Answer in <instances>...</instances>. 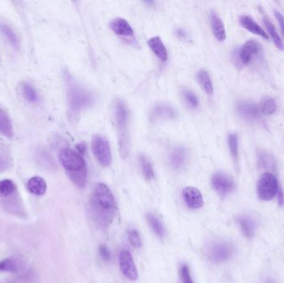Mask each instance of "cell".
<instances>
[{"mask_svg": "<svg viewBox=\"0 0 284 283\" xmlns=\"http://www.w3.org/2000/svg\"><path fill=\"white\" fill-rule=\"evenodd\" d=\"M117 202L107 185L98 183L90 198V212L94 223L100 229H107L117 215Z\"/></svg>", "mask_w": 284, "mask_h": 283, "instance_id": "1", "label": "cell"}, {"mask_svg": "<svg viewBox=\"0 0 284 283\" xmlns=\"http://www.w3.org/2000/svg\"><path fill=\"white\" fill-rule=\"evenodd\" d=\"M59 159L74 185L80 188L84 187L87 180V168L82 155L73 149L64 148L59 153Z\"/></svg>", "mask_w": 284, "mask_h": 283, "instance_id": "2", "label": "cell"}, {"mask_svg": "<svg viewBox=\"0 0 284 283\" xmlns=\"http://www.w3.org/2000/svg\"><path fill=\"white\" fill-rule=\"evenodd\" d=\"M116 124L119 153L123 159H127L129 153V134H128V112L122 101H118L115 108Z\"/></svg>", "mask_w": 284, "mask_h": 283, "instance_id": "3", "label": "cell"}, {"mask_svg": "<svg viewBox=\"0 0 284 283\" xmlns=\"http://www.w3.org/2000/svg\"><path fill=\"white\" fill-rule=\"evenodd\" d=\"M68 99L71 111H79L93 102V96L88 91L78 86L71 79H67Z\"/></svg>", "mask_w": 284, "mask_h": 283, "instance_id": "4", "label": "cell"}, {"mask_svg": "<svg viewBox=\"0 0 284 283\" xmlns=\"http://www.w3.org/2000/svg\"><path fill=\"white\" fill-rule=\"evenodd\" d=\"M91 150L94 157L102 166H109L112 164V156L110 144L104 137L94 136L91 142Z\"/></svg>", "mask_w": 284, "mask_h": 283, "instance_id": "5", "label": "cell"}, {"mask_svg": "<svg viewBox=\"0 0 284 283\" xmlns=\"http://www.w3.org/2000/svg\"><path fill=\"white\" fill-rule=\"evenodd\" d=\"M279 190L278 181L274 175L265 173L262 175L258 182L257 192L259 199L264 201H269L274 199Z\"/></svg>", "mask_w": 284, "mask_h": 283, "instance_id": "6", "label": "cell"}, {"mask_svg": "<svg viewBox=\"0 0 284 283\" xmlns=\"http://www.w3.org/2000/svg\"><path fill=\"white\" fill-rule=\"evenodd\" d=\"M234 248L227 242H216L209 248V258L213 263H223L233 256Z\"/></svg>", "mask_w": 284, "mask_h": 283, "instance_id": "7", "label": "cell"}, {"mask_svg": "<svg viewBox=\"0 0 284 283\" xmlns=\"http://www.w3.org/2000/svg\"><path fill=\"white\" fill-rule=\"evenodd\" d=\"M211 184L213 189L220 195L225 196L232 192L234 183L229 176L223 173H216L211 178Z\"/></svg>", "mask_w": 284, "mask_h": 283, "instance_id": "8", "label": "cell"}, {"mask_svg": "<svg viewBox=\"0 0 284 283\" xmlns=\"http://www.w3.org/2000/svg\"><path fill=\"white\" fill-rule=\"evenodd\" d=\"M119 264L122 273L129 280L134 281L138 277L137 268L131 253L127 250H122L119 255Z\"/></svg>", "mask_w": 284, "mask_h": 283, "instance_id": "9", "label": "cell"}, {"mask_svg": "<svg viewBox=\"0 0 284 283\" xmlns=\"http://www.w3.org/2000/svg\"><path fill=\"white\" fill-rule=\"evenodd\" d=\"M237 111L239 116L249 122L259 120L261 117L260 106L251 101H241L237 106Z\"/></svg>", "mask_w": 284, "mask_h": 283, "instance_id": "10", "label": "cell"}, {"mask_svg": "<svg viewBox=\"0 0 284 283\" xmlns=\"http://www.w3.org/2000/svg\"><path fill=\"white\" fill-rule=\"evenodd\" d=\"M27 267L26 261L20 257H8L0 261V272L21 273Z\"/></svg>", "mask_w": 284, "mask_h": 283, "instance_id": "11", "label": "cell"}, {"mask_svg": "<svg viewBox=\"0 0 284 283\" xmlns=\"http://www.w3.org/2000/svg\"><path fill=\"white\" fill-rule=\"evenodd\" d=\"M183 197L188 207L197 210L204 205L203 196L201 191L195 187H186L183 190Z\"/></svg>", "mask_w": 284, "mask_h": 283, "instance_id": "12", "label": "cell"}, {"mask_svg": "<svg viewBox=\"0 0 284 283\" xmlns=\"http://www.w3.org/2000/svg\"><path fill=\"white\" fill-rule=\"evenodd\" d=\"M261 51V45L257 41L249 40L240 49V59L244 64H249Z\"/></svg>", "mask_w": 284, "mask_h": 283, "instance_id": "13", "label": "cell"}, {"mask_svg": "<svg viewBox=\"0 0 284 283\" xmlns=\"http://www.w3.org/2000/svg\"><path fill=\"white\" fill-rule=\"evenodd\" d=\"M13 165L12 150L8 144L0 142V174L7 172Z\"/></svg>", "mask_w": 284, "mask_h": 283, "instance_id": "14", "label": "cell"}, {"mask_svg": "<svg viewBox=\"0 0 284 283\" xmlns=\"http://www.w3.org/2000/svg\"><path fill=\"white\" fill-rule=\"evenodd\" d=\"M0 135L7 138H13L14 135L13 122L9 115L0 106Z\"/></svg>", "mask_w": 284, "mask_h": 283, "instance_id": "15", "label": "cell"}, {"mask_svg": "<svg viewBox=\"0 0 284 283\" xmlns=\"http://www.w3.org/2000/svg\"><path fill=\"white\" fill-rule=\"evenodd\" d=\"M0 32L13 48H15L17 50L20 48V38L18 37L15 30L10 25H8V23L1 22L0 23Z\"/></svg>", "mask_w": 284, "mask_h": 283, "instance_id": "16", "label": "cell"}, {"mask_svg": "<svg viewBox=\"0 0 284 283\" xmlns=\"http://www.w3.org/2000/svg\"><path fill=\"white\" fill-rule=\"evenodd\" d=\"M210 19H211V28H212L214 37L219 42L225 41L227 36H226L225 27L222 19L213 12L211 13Z\"/></svg>", "mask_w": 284, "mask_h": 283, "instance_id": "17", "label": "cell"}, {"mask_svg": "<svg viewBox=\"0 0 284 283\" xmlns=\"http://www.w3.org/2000/svg\"><path fill=\"white\" fill-rule=\"evenodd\" d=\"M27 189L32 195L41 196L47 191V183L40 176H33L28 180Z\"/></svg>", "mask_w": 284, "mask_h": 283, "instance_id": "18", "label": "cell"}, {"mask_svg": "<svg viewBox=\"0 0 284 283\" xmlns=\"http://www.w3.org/2000/svg\"><path fill=\"white\" fill-rule=\"evenodd\" d=\"M110 28L116 34L122 37L133 35V29L124 18H116L110 23Z\"/></svg>", "mask_w": 284, "mask_h": 283, "instance_id": "19", "label": "cell"}, {"mask_svg": "<svg viewBox=\"0 0 284 283\" xmlns=\"http://www.w3.org/2000/svg\"><path fill=\"white\" fill-rule=\"evenodd\" d=\"M148 45L161 61L166 62L168 59L167 49L160 37L156 36L150 38L148 40Z\"/></svg>", "mask_w": 284, "mask_h": 283, "instance_id": "20", "label": "cell"}, {"mask_svg": "<svg viewBox=\"0 0 284 283\" xmlns=\"http://www.w3.org/2000/svg\"><path fill=\"white\" fill-rule=\"evenodd\" d=\"M239 22H240V24L250 33L260 36V37L264 38V39H267V40L269 39V36L267 35L265 31L260 26L258 25L254 22V19L249 17V16H241L240 18H239Z\"/></svg>", "mask_w": 284, "mask_h": 283, "instance_id": "21", "label": "cell"}, {"mask_svg": "<svg viewBox=\"0 0 284 283\" xmlns=\"http://www.w3.org/2000/svg\"><path fill=\"white\" fill-rule=\"evenodd\" d=\"M19 91H20L21 95L23 96V98L25 99L26 101H28V102L36 103L39 101L38 91H36V89L32 85L26 82V81L20 82Z\"/></svg>", "mask_w": 284, "mask_h": 283, "instance_id": "22", "label": "cell"}, {"mask_svg": "<svg viewBox=\"0 0 284 283\" xmlns=\"http://www.w3.org/2000/svg\"><path fill=\"white\" fill-rule=\"evenodd\" d=\"M186 150L181 147H177L173 149L170 154V164L175 169H180L182 168L186 161Z\"/></svg>", "mask_w": 284, "mask_h": 283, "instance_id": "23", "label": "cell"}, {"mask_svg": "<svg viewBox=\"0 0 284 283\" xmlns=\"http://www.w3.org/2000/svg\"><path fill=\"white\" fill-rule=\"evenodd\" d=\"M196 78H197L199 84L201 85V87L203 88L204 91L207 95H210V96L213 95V84H212L211 76L209 75L208 71L205 70V69H201L197 72Z\"/></svg>", "mask_w": 284, "mask_h": 283, "instance_id": "24", "label": "cell"}, {"mask_svg": "<svg viewBox=\"0 0 284 283\" xmlns=\"http://www.w3.org/2000/svg\"><path fill=\"white\" fill-rule=\"evenodd\" d=\"M18 193V188L14 181L9 179L0 180V199H5Z\"/></svg>", "mask_w": 284, "mask_h": 283, "instance_id": "25", "label": "cell"}, {"mask_svg": "<svg viewBox=\"0 0 284 283\" xmlns=\"http://www.w3.org/2000/svg\"><path fill=\"white\" fill-rule=\"evenodd\" d=\"M36 154H37L36 159L38 160V164L43 168L47 169H54L56 166L54 159L49 154V152L46 151L44 149H38Z\"/></svg>", "mask_w": 284, "mask_h": 283, "instance_id": "26", "label": "cell"}, {"mask_svg": "<svg viewBox=\"0 0 284 283\" xmlns=\"http://www.w3.org/2000/svg\"><path fill=\"white\" fill-rule=\"evenodd\" d=\"M139 162L144 177L147 180H152L155 178V175L152 164L150 163V160L145 155H140Z\"/></svg>", "mask_w": 284, "mask_h": 283, "instance_id": "27", "label": "cell"}, {"mask_svg": "<svg viewBox=\"0 0 284 283\" xmlns=\"http://www.w3.org/2000/svg\"><path fill=\"white\" fill-rule=\"evenodd\" d=\"M264 25L266 27L267 30L269 32V35L271 37L272 39L274 41V44L276 46L277 48L279 50L284 51V44L281 38L279 37V34L277 33L276 29L273 25V23L268 19V18H264Z\"/></svg>", "mask_w": 284, "mask_h": 283, "instance_id": "28", "label": "cell"}, {"mask_svg": "<svg viewBox=\"0 0 284 283\" xmlns=\"http://www.w3.org/2000/svg\"><path fill=\"white\" fill-rule=\"evenodd\" d=\"M147 220L153 231L156 233V235L160 238H164L165 235V229L161 221L154 214H148Z\"/></svg>", "mask_w": 284, "mask_h": 283, "instance_id": "29", "label": "cell"}, {"mask_svg": "<svg viewBox=\"0 0 284 283\" xmlns=\"http://www.w3.org/2000/svg\"><path fill=\"white\" fill-rule=\"evenodd\" d=\"M239 224L241 226L242 231L247 238H251L254 235V222L250 217H243L239 218Z\"/></svg>", "mask_w": 284, "mask_h": 283, "instance_id": "30", "label": "cell"}, {"mask_svg": "<svg viewBox=\"0 0 284 283\" xmlns=\"http://www.w3.org/2000/svg\"><path fill=\"white\" fill-rule=\"evenodd\" d=\"M228 148L230 150L231 155L233 159L237 161L239 159V141L236 133H232L228 136Z\"/></svg>", "mask_w": 284, "mask_h": 283, "instance_id": "31", "label": "cell"}, {"mask_svg": "<svg viewBox=\"0 0 284 283\" xmlns=\"http://www.w3.org/2000/svg\"><path fill=\"white\" fill-rule=\"evenodd\" d=\"M261 112L264 115L274 114V112L277 110V104L273 98H266L264 99V101H262L261 106Z\"/></svg>", "mask_w": 284, "mask_h": 283, "instance_id": "32", "label": "cell"}, {"mask_svg": "<svg viewBox=\"0 0 284 283\" xmlns=\"http://www.w3.org/2000/svg\"><path fill=\"white\" fill-rule=\"evenodd\" d=\"M153 115L155 117H162V118H173L175 117V111L169 106H160L155 109Z\"/></svg>", "mask_w": 284, "mask_h": 283, "instance_id": "33", "label": "cell"}, {"mask_svg": "<svg viewBox=\"0 0 284 283\" xmlns=\"http://www.w3.org/2000/svg\"><path fill=\"white\" fill-rule=\"evenodd\" d=\"M259 163L262 166L267 169L272 168L274 165V161L270 154H268L266 152H262L259 153Z\"/></svg>", "mask_w": 284, "mask_h": 283, "instance_id": "34", "label": "cell"}, {"mask_svg": "<svg viewBox=\"0 0 284 283\" xmlns=\"http://www.w3.org/2000/svg\"><path fill=\"white\" fill-rule=\"evenodd\" d=\"M128 238L130 243L134 248H140L142 247V240L140 237L139 233L135 229H130L128 231Z\"/></svg>", "mask_w": 284, "mask_h": 283, "instance_id": "35", "label": "cell"}, {"mask_svg": "<svg viewBox=\"0 0 284 283\" xmlns=\"http://www.w3.org/2000/svg\"><path fill=\"white\" fill-rule=\"evenodd\" d=\"M184 98L185 101L187 102L188 105L192 107V108H196L199 105L198 98L195 94L191 91H185L183 93Z\"/></svg>", "mask_w": 284, "mask_h": 283, "instance_id": "36", "label": "cell"}, {"mask_svg": "<svg viewBox=\"0 0 284 283\" xmlns=\"http://www.w3.org/2000/svg\"><path fill=\"white\" fill-rule=\"evenodd\" d=\"M180 275L183 283H194L191 276L190 268L186 264L181 266L180 269Z\"/></svg>", "mask_w": 284, "mask_h": 283, "instance_id": "37", "label": "cell"}, {"mask_svg": "<svg viewBox=\"0 0 284 283\" xmlns=\"http://www.w3.org/2000/svg\"><path fill=\"white\" fill-rule=\"evenodd\" d=\"M100 255L106 261H109L111 259V252L106 245H100L99 247Z\"/></svg>", "mask_w": 284, "mask_h": 283, "instance_id": "38", "label": "cell"}, {"mask_svg": "<svg viewBox=\"0 0 284 283\" xmlns=\"http://www.w3.org/2000/svg\"><path fill=\"white\" fill-rule=\"evenodd\" d=\"M274 15L276 18L277 20L279 22L280 28H281L282 33L284 36V17L282 15L281 13L278 12V11H274Z\"/></svg>", "mask_w": 284, "mask_h": 283, "instance_id": "39", "label": "cell"}, {"mask_svg": "<svg viewBox=\"0 0 284 283\" xmlns=\"http://www.w3.org/2000/svg\"><path fill=\"white\" fill-rule=\"evenodd\" d=\"M278 200H279V205L282 206V205H284V192H283V190L281 189H279V190H278Z\"/></svg>", "mask_w": 284, "mask_h": 283, "instance_id": "40", "label": "cell"}, {"mask_svg": "<svg viewBox=\"0 0 284 283\" xmlns=\"http://www.w3.org/2000/svg\"><path fill=\"white\" fill-rule=\"evenodd\" d=\"M76 148H77V152L79 154H84L86 150V145L84 144V143H81V144H79L76 145Z\"/></svg>", "mask_w": 284, "mask_h": 283, "instance_id": "41", "label": "cell"}, {"mask_svg": "<svg viewBox=\"0 0 284 283\" xmlns=\"http://www.w3.org/2000/svg\"><path fill=\"white\" fill-rule=\"evenodd\" d=\"M268 283H273L272 282H268Z\"/></svg>", "mask_w": 284, "mask_h": 283, "instance_id": "42", "label": "cell"}]
</instances>
